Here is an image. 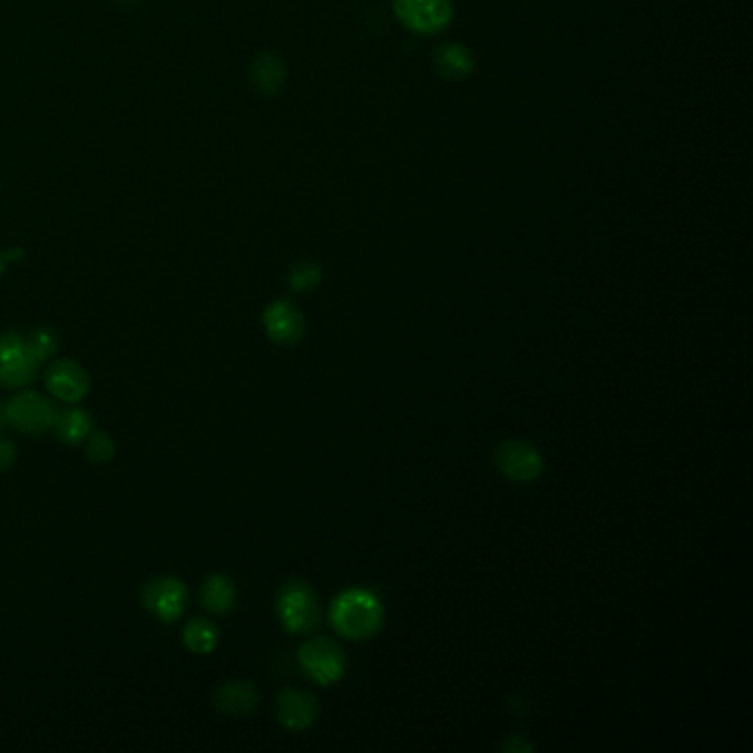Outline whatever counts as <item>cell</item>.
<instances>
[{"mask_svg":"<svg viewBox=\"0 0 753 753\" xmlns=\"http://www.w3.org/2000/svg\"><path fill=\"white\" fill-rule=\"evenodd\" d=\"M330 624L352 640L372 638L384 624V606L368 588H348L330 606Z\"/></svg>","mask_w":753,"mask_h":753,"instance_id":"6da1fadb","label":"cell"},{"mask_svg":"<svg viewBox=\"0 0 753 753\" xmlns=\"http://www.w3.org/2000/svg\"><path fill=\"white\" fill-rule=\"evenodd\" d=\"M276 615L290 634H310L319 626V597L305 581H287L276 595Z\"/></svg>","mask_w":753,"mask_h":753,"instance_id":"7a4b0ae2","label":"cell"},{"mask_svg":"<svg viewBox=\"0 0 753 753\" xmlns=\"http://www.w3.org/2000/svg\"><path fill=\"white\" fill-rule=\"evenodd\" d=\"M299 665L314 683L334 685L345 676L348 658L339 643L325 636H316L299 649Z\"/></svg>","mask_w":753,"mask_h":753,"instance_id":"3957f363","label":"cell"},{"mask_svg":"<svg viewBox=\"0 0 753 753\" xmlns=\"http://www.w3.org/2000/svg\"><path fill=\"white\" fill-rule=\"evenodd\" d=\"M141 602L155 619H159L162 624H175L184 617L190 604V593L182 579L173 575H162L144 584Z\"/></svg>","mask_w":753,"mask_h":753,"instance_id":"277c9868","label":"cell"},{"mask_svg":"<svg viewBox=\"0 0 753 753\" xmlns=\"http://www.w3.org/2000/svg\"><path fill=\"white\" fill-rule=\"evenodd\" d=\"M4 418L7 424L16 431H22L27 436H40L53 429L58 409L47 395L38 391H22L4 404Z\"/></svg>","mask_w":753,"mask_h":753,"instance_id":"5b68a950","label":"cell"},{"mask_svg":"<svg viewBox=\"0 0 753 753\" xmlns=\"http://www.w3.org/2000/svg\"><path fill=\"white\" fill-rule=\"evenodd\" d=\"M393 11L407 29L422 36L442 33L456 13L451 0H393Z\"/></svg>","mask_w":753,"mask_h":753,"instance_id":"8992f818","label":"cell"},{"mask_svg":"<svg viewBox=\"0 0 753 753\" xmlns=\"http://www.w3.org/2000/svg\"><path fill=\"white\" fill-rule=\"evenodd\" d=\"M496 464L503 478L512 482H521V485H528L541 478L544 467H546L541 451L535 444L519 440V438H508L498 444Z\"/></svg>","mask_w":753,"mask_h":753,"instance_id":"52a82bcc","label":"cell"},{"mask_svg":"<svg viewBox=\"0 0 753 753\" xmlns=\"http://www.w3.org/2000/svg\"><path fill=\"white\" fill-rule=\"evenodd\" d=\"M40 363L33 359L27 339L16 332L0 336V384L9 389L29 387L38 376Z\"/></svg>","mask_w":753,"mask_h":753,"instance_id":"ba28073f","label":"cell"},{"mask_svg":"<svg viewBox=\"0 0 753 753\" xmlns=\"http://www.w3.org/2000/svg\"><path fill=\"white\" fill-rule=\"evenodd\" d=\"M45 384H47V391L56 400L65 404H76L85 400L87 393L91 391V376L80 363L62 359V361H53L47 368Z\"/></svg>","mask_w":753,"mask_h":753,"instance_id":"9c48e42d","label":"cell"},{"mask_svg":"<svg viewBox=\"0 0 753 753\" xmlns=\"http://www.w3.org/2000/svg\"><path fill=\"white\" fill-rule=\"evenodd\" d=\"M263 330L270 341L290 348L305 336V316L299 305L281 299L263 310Z\"/></svg>","mask_w":753,"mask_h":753,"instance_id":"30bf717a","label":"cell"},{"mask_svg":"<svg viewBox=\"0 0 753 753\" xmlns=\"http://www.w3.org/2000/svg\"><path fill=\"white\" fill-rule=\"evenodd\" d=\"M276 721L290 732H305L319 718V703L310 692L285 687L276 696Z\"/></svg>","mask_w":753,"mask_h":753,"instance_id":"8fae6325","label":"cell"},{"mask_svg":"<svg viewBox=\"0 0 753 753\" xmlns=\"http://www.w3.org/2000/svg\"><path fill=\"white\" fill-rule=\"evenodd\" d=\"M261 694L256 685L246 678L226 681L213 694V705L226 716H248L258 707Z\"/></svg>","mask_w":753,"mask_h":753,"instance_id":"7c38bea8","label":"cell"},{"mask_svg":"<svg viewBox=\"0 0 753 753\" xmlns=\"http://www.w3.org/2000/svg\"><path fill=\"white\" fill-rule=\"evenodd\" d=\"M285 78L287 69L278 53L263 51L252 60L251 82L261 96H276L283 89Z\"/></svg>","mask_w":753,"mask_h":753,"instance_id":"4fadbf2b","label":"cell"},{"mask_svg":"<svg viewBox=\"0 0 753 753\" xmlns=\"http://www.w3.org/2000/svg\"><path fill=\"white\" fill-rule=\"evenodd\" d=\"M199 599H202V606L211 615L224 617L237 604V586H235V581L228 575H222V573L208 575V579L202 584Z\"/></svg>","mask_w":753,"mask_h":753,"instance_id":"5bb4252c","label":"cell"},{"mask_svg":"<svg viewBox=\"0 0 753 753\" xmlns=\"http://www.w3.org/2000/svg\"><path fill=\"white\" fill-rule=\"evenodd\" d=\"M433 65L438 74L447 80H464L473 74L476 60L473 53L458 42H444L433 53Z\"/></svg>","mask_w":753,"mask_h":753,"instance_id":"9a60e30c","label":"cell"},{"mask_svg":"<svg viewBox=\"0 0 753 753\" xmlns=\"http://www.w3.org/2000/svg\"><path fill=\"white\" fill-rule=\"evenodd\" d=\"M56 436L65 442V444H82L89 433L96 429L94 424V415L85 409L78 407H69L65 411H58L56 418Z\"/></svg>","mask_w":753,"mask_h":753,"instance_id":"2e32d148","label":"cell"},{"mask_svg":"<svg viewBox=\"0 0 753 753\" xmlns=\"http://www.w3.org/2000/svg\"><path fill=\"white\" fill-rule=\"evenodd\" d=\"M182 638H184V645L188 647V652L211 654V652H215V647L219 643V629L211 619L195 617L186 624Z\"/></svg>","mask_w":753,"mask_h":753,"instance_id":"e0dca14e","label":"cell"},{"mask_svg":"<svg viewBox=\"0 0 753 753\" xmlns=\"http://www.w3.org/2000/svg\"><path fill=\"white\" fill-rule=\"evenodd\" d=\"M321 281H323V270H321L319 263H314L310 258L294 263L290 267V274H287V283L294 292H310V290L319 287Z\"/></svg>","mask_w":753,"mask_h":753,"instance_id":"ac0fdd59","label":"cell"},{"mask_svg":"<svg viewBox=\"0 0 753 753\" xmlns=\"http://www.w3.org/2000/svg\"><path fill=\"white\" fill-rule=\"evenodd\" d=\"M27 339V345L33 354V359L42 365L49 359H53V354L60 350V339L51 327H36Z\"/></svg>","mask_w":753,"mask_h":753,"instance_id":"d6986e66","label":"cell"},{"mask_svg":"<svg viewBox=\"0 0 753 753\" xmlns=\"http://www.w3.org/2000/svg\"><path fill=\"white\" fill-rule=\"evenodd\" d=\"M85 453L91 462H98V464L111 462L116 458V442L109 433L94 429L89 438L85 440Z\"/></svg>","mask_w":753,"mask_h":753,"instance_id":"ffe728a7","label":"cell"},{"mask_svg":"<svg viewBox=\"0 0 753 753\" xmlns=\"http://www.w3.org/2000/svg\"><path fill=\"white\" fill-rule=\"evenodd\" d=\"M16 462V447L11 440L0 438V471L11 469Z\"/></svg>","mask_w":753,"mask_h":753,"instance_id":"44dd1931","label":"cell"},{"mask_svg":"<svg viewBox=\"0 0 753 753\" xmlns=\"http://www.w3.org/2000/svg\"><path fill=\"white\" fill-rule=\"evenodd\" d=\"M502 750L503 752H532V745H528L519 734H512L503 741Z\"/></svg>","mask_w":753,"mask_h":753,"instance_id":"7402d4cb","label":"cell"},{"mask_svg":"<svg viewBox=\"0 0 753 753\" xmlns=\"http://www.w3.org/2000/svg\"><path fill=\"white\" fill-rule=\"evenodd\" d=\"M4 267H7V256H4V252L0 251V276H2Z\"/></svg>","mask_w":753,"mask_h":753,"instance_id":"603a6c76","label":"cell"},{"mask_svg":"<svg viewBox=\"0 0 753 753\" xmlns=\"http://www.w3.org/2000/svg\"><path fill=\"white\" fill-rule=\"evenodd\" d=\"M7 424V418H4V407H0V429Z\"/></svg>","mask_w":753,"mask_h":753,"instance_id":"cb8c5ba5","label":"cell"}]
</instances>
